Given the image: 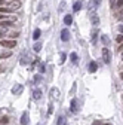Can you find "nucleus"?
<instances>
[{"label": "nucleus", "mask_w": 123, "mask_h": 125, "mask_svg": "<svg viewBox=\"0 0 123 125\" xmlns=\"http://www.w3.org/2000/svg\"><path fill=\"white\" fill-rule=\"evenodd\" d=\"M102 60H104L105 64H110V62H111V54H110L108 48H104L102 49Z\"/></svg>", "instance_id": "obj_1"}, {"label": "nucleus", "mask_w": 123, "mask_h": 125, "mask_svg": "<svg viewBox=\"0 0 123 125\" xmlns=\"http://www.w3.org/2000/svg\"><path fill=\"white\" fill-rule=\"evenodd\" d=\"M0 45H2L3 48H15V46H17V42H15V40H6V39H3L2 42H0Z\"/></svg>", "instance_id": "obj_2"}, {"label": "nucleus", "mask_w": 123, "mask_h": 125, "mask_svg": "<svg viewBox=\"0 0 123 125\" xmlns=\"http://www.w3.org/2000/svg\"><path fill=\"white\" fill-rule=\"evenodd\" d=\"M61 40H62V42H68L70 40V30L68 28H62V30H61Z\"/></svg>", "instance_id": "obj_3"}, {"label": "nucleus", "mask_w": 123, "mask_h": 125, "mask_svg": "<svg viewBox=\"0 0 123 125\" xmlns=\"http://www.w3.org/2000/svg\"><path fill=\"white\" fill-rule=\"evenodd\" d=\"M22 91H24V86L19 85V83H17V85L12 88V94H15V95H17V94H21Z\"/></svg>", "instance_id": "obj_4"}, {"label": "nucleus", "mask_w": 123, "mask_h": 125, "mask_svg": "<svg viewBox=\"0 0 123 125\" xmlns=\"http://www.w3.org/2000/svg\"><path fill=\"white\" fill-rule=\"evenodd\" d=\"M30 122V116H28V112H24L22 116H21V125H28Z\"/></svg>", "instance_id": "obj_5"}, {"label": "nucleus", "mask_w": 123, "mask_h": 125, "mask_svg": "<svg viewBox=\"0 0 123 125\" xmlns=\"http://www.w3.org/2000/svg\"><path fill=\"white\" fill-rule=\"evenodd\" d=\"M77 107H79V103H77V100H76V98H73V100H71V112H73V113H76V112L79 110Z\"/></svg>", "instance_id": "obj_6"}, {"label": "nucleus", "mask_w": 123, "mask_h": 125, "mask_svg": "<svg viewBox=\"0 0 123 125\" xmlns=\"http://www.w3.org/2000/svg\"><path fill=\"white\" fill-rule=\"evenodd\" d=\"M51 98H53V100H58L59 98V91L56 88H52L51 89Z\"/></svg>", "instance_id": "obj_7"}, {"label": "nucleus", "mask_w": 123, "mask_h": 125, "mask_svg": "<svg viewBox=\"0 0 123 125\" xmlns=\"http://www.w3.org/2000/svg\"><path fill=\"white\" fill-rule=\"evenodd\" d=\"M97 69H98V64H97L95 61H90V64H89V72H90V73H95Z\"/></svg>", "instance_id": "obj_8"}, {"label": "nucleus", "mask_w": 123, "mask_h": 125, "mask_svg": "<svg viewBox=\"0 0 123 125\" xmlns=\"http://www.w3.org/2000/svg\"><path fill=\"white\" fill-rule=\"evenodd\" d=\"M33 98L34 100H40L42 98V89H34L33 91Z\"/></svg>", "instance_id": "obj_9"}, {"label": "nucleus", "mask_w": 123, "mask_h": 125, "mask_svg": "<svg viewBox=\"0 0 123 125\" xmlns=\"http://www.w3.org/2000/svg\"><path fill=\"white\" fill-rule=\"evenodd\" d=\"M70 60H71L73 64H77V62H79V55L76 54V52H73V54L70 55Z\"/></svg>", "instance_id": "obj_10"}, {"label": "nucleus", "mask_w": 123, "mask_h": 125, "mask_svg": "<svg viewBox=\"0 0 123 125\" xmlns=\"http://www.w3.org/2000/svg\"><path fill=\"white\" fill-rule=\"evenodd\" d=\"M90 21H92V24H94V25H98V24H99V18L97 17L95 13H92V15H90Z\"/></svg>", "instance_id": "obj_11"}, {"label": "nucleus", "mask_w": 123, "mask_h": 125, "mask_svg": "<svg viewBox=\"0 0 123 125\" xmlns=\"http://www.w3.org/2000/svg\"><path fill=\"white\" fill-rule=\"evenodd\" d=\"M40 36H42V31H40L39 28H36V30H34V33H33V39H34V40H39Z\"/></svg>", "instance_id": "obj_12"}, {"label": "nucleus", "mask_w": 123, "mask_h": 125, "mask_svg": "<svg viewBox=\"0 0 123 125\" xmlns=\"http://www.w3.org/2000/svg\"><path fill=\"white\" fill-rule=\"evenodd\" d=\"M80 9H82V2H76V3L73 5V10H74V12H79Z\"/></svg>", "instance_id": "obj_13"}, {"label": "nucleus", "mask_w": 123, "mask_h": 125, "mask_svg": "<svg viewBox=\"0 0 123 125\" xmlns=\"http://www.w3.org/2000/svg\"><path fill=\"white\" fill-rule=\"evenodd\" d=\"M56 125H67V119L64 116H59L58 121H56Z\"/></svg>", "instance_id": "obj_14"}, {"label": "nucleus", "mask_w": 123, "mask_h": 125, "mask_svg": "<svg viewBox=\"0 0 123 125\" xmlns=\"http://www.w3.org/2000/svg\"><path fill=\"white\" fill-rule=\"evenodd\" d=\"M64 22H65V25H70L73 22V17H71V15H65V17H64Z\"/></svg>", "instance_id": "obj_15"}, {"label": "nucleus", "mask_w": 123, "mask_h": 125, "mask_svg": "<svg viewBox=\"0 0 123 125\" xmlns=\"http://www.w3.org/2000/svg\"><path fill=\"white\" fill-rule=\"evenodd\" d=\"M9 25H12V21H0V27H9Z\"/></svg>", "instance_id": "obj_16"}, {"label": "nucleus", "mask_w": 123, "mask_h": 125, "mask_svg": "<svg viewBox=\"0 0 123 125\" xmlns=\"http://www.w3.org/2000/svg\"><path fill=\"white\" fill-rule=\"evenodd\" d=\"M19 64H21V66H27V64H28V58H27L25 55H24V57L21 58V61H19Z\"/></svg>", "instance_id": "obj_17"}, {"label": "nucleus", "mask_w": 123, "mask_h": 125, "mask_svg": "<svg viewBox=\"0 0 123 125\" xmlns=\"http://www.w3.org/2000/svg\"><path fill=\"white\" fill-rule=\"evenodd\" d=\"M12 12V9H9V8H0V13H10Z\"/></svg>", "instance_id": "obj_18"}, {"label": "nucleus", "mask_w": 123, "mask_h": 125, "mask_svg": "<svg viewBox=\"0 0 123 125\" xmlns=\"http://www.w3.org/2000/svg\"><path fill=\"white\" fill-rule=\"evenodd\" d=\"M97 37H98V33H97V30H94V33H92V43H97Z\"/></svg>", "instance_id": "obj_19"}, {"label": "nucleus", "mask_w": 123, "mask_h": 125, "mask_svg": "<svg viewBox=\"0 0 123 125\" xmlns=\"http://www.w3.org/2000/svg\"><path fill=\"white\" fill-rule=\"evenodd\" d=\"M12 55V52L10 51H8V52H3V54H0V58H9Z\"/></svg>", "instance_id": "obj_20"}, {"label": "nucleus", "mask_w": 123, "mask_h": 125, "mask_svg": "<svg viewBox=\"0 0 123 125\" xmlns=\"http://www.w3.org/2000/svg\"><path fill=\"white\" fill-rule=\"evenodd\" d=\"M33 49H34V51H36V52H39V51H40V49H42V43H39V42H37V43H36V45H34V46H33Z\"/></svg>", "instance_id": "obj_21"}, {"label": "nucleus", "mask_w": 123, "mask_h": 125, "mask_svg": "<svg viewBox=\"0 0 123 125\" xmlns=\"http://www.w3.org/2000/svg\"><path fill=\"white\" fill-rule=\"evenodd\" d=\"M8 122H9V118H8V116L0 118V124H8Z\"/></svg>", "instance_id": "obj_22"}, {"label": "nucleus", "mask_w": 123, "mask_h": 125, "mask_svg": "<svg viewBox=\"0 0 123 125\" xmlns=\"http://www.w3.org/2000/svg\"><path fill=\"white\" fill-rule=\"evenodd\" d=\"M40 81H42V77H40V76H39V74H37V76H36V77H34V82H36V83H39V82H40Z\"/></svg>", "instance_id": "obj_23"}, {"label": "nucleus", "mask_w": 123, "mask_h": 125, "mask_svg": "<svg viewBox=\"0 0 123 125\" xmlns=\"http://www.w3.org/2000/svg\"><path fill=\"white\" fill-rule=\"evenodd\" d=\"M101 40H102V42H104V43H108V37H107V36H105V34H104V36H102V39H101Z\"/></svg>", "instance_id": "obj_24"}, {"label": "nucleus", "mask_w": 123, "mask_h": 125, "mask_svg": "<svg viewBox=\"0 0 123 125\" xmlns=\"http://www.w3.org/2000/svg\"><path fill=\"white\" fill-rule=\"evenodd\" d=\"M52 112H53V106H52V104H49V110H48V115H51Z\"/></svg>", "instance_id": "obj_25"}, {"label": "nucleus", "mask_w": 123, "mask_h": 125, "mask_svg": "<svg viewBox=\"0 0 123 125\" xmlns=\"http://www.w3.org/2000/svg\"><path fill=\"white\" fill-rule=\"evenodd\" d=\"M65 58H67V55H65V54H61V62H64V61H65Z\"/></svg>", "instance_id": "obj_26"}, {"label": "nucleus", "mask_w": 123, "mask_h": 125, "mask_svg": "<svg viewBox=\"0 0 123 125\" xmlns=\"http://www.w3.org/2000/svg\"><path fill=\"white\" fill-rule=\"evenodd\" d=\"M116 40H117V42H123V34H119Z\"/></svg>", "instance_id": "obj_27"}, {"label": "nucleus", "mask_w": 123, "mask_h": 125, "mask_svg": "<svg viewBox=\"0 0 123 125\" xmlns=\"http://www.w3.org/2000/svg\"><path fill=\"white\" fill-rule=\"evenodd\" d=\"M39 70H40V73H43V72H44V64H40V67H39Z\"/></svg>", "instance_id": "obj_28"}, {"label": "nucleus", "mask_w": 123, "mask_h": 125, "mask_svg": "<svg viewBox=\"0 0 123 125\" xmlns=\"http://www.w3.org/2000/svg\"><path fill=\"white\" fill-rule=\"evenodd\" d=\"M110 5H111V8H114V6H116V3H114V0H110Z\"/></svg>", "instance_id": "obj_29"}, {"label": "nucleus", "mask_w": 123, "mask_h": 125, "mask_svg": "<svg viewBox=\"0 0 123 125\" xmlns=\"http://www.w3.org/2000/svg\"><path fill=\"white\" fill-rule=\"evenodd\" d=\"M117 6H123V0H119V2H117Z\"/></svg>", "instance_id": "obj_30"}, {"label": "nucleus", "mask_w": 123, "mask_h": 125, "mask_svg": "<svg viewBox=\"0 0 123 125\" xmlns=\"http://www.w3.org/2000/svg\"><path fill=\"white\" fill-rule=\"evenodd\" d=\"M94 125H101V121H95V122H94Z\"/></svg>", "instance_id": "obj_31"}, {"label": "nucleus", "mask_w": 123, "mask_h": 125, "mask_svg": "<svg viewBox=\"0 0 123 125\" xmlns=\"http://www.w3.org/2000/svg\"><path fill=\"white\" fill-rule=\"evenodd\" d=\"M6 2H5V0H0V6H2V5H5Z\"/></svg>", "instance_id": "obj_32"}, {"label": "nucleus", "mask_w": 123, "mask_h": 125, "mask_svg": "<svg viewBox=\"0 0 123 125\" xmlns=\"http://www.w3.org/2000/svg\"><path fill=\"white\" fill-rule=\"evenodd\" d=\"M94 2H95L97 5H99V3H101V0H94Z\"/></svg>", "instance_id": "obj_33"}, {"label": "nucleus", "mask_w": 123, "mask_h": 125, "mask_svg": "<svg viewBox=\"0 0 123 125\" xmlns=\"http://www.w3.org/2000/svg\"><path fill=\"white\" fill-rule=\"evenodd\" d=\"M3 34H5V33H3V31H2V30H0V37H3Z\"/></svg>", "instance_id": "obj_34"}, {"label": "nucleus", "mask_w": 123, "mask_h": 125, "mask_svg": "<svg viewBox=\"0 0 123 125\" xmlns=\"http://www.w3.org/2000/svg\"><path fill=\"white\" fill-rule=\"evenodd\" d=\"M3 20V13H0V21H2Z\"/></svg>", "instance_id": "obj_35"}, {"label": "nucleus", "mask_w": 123, "mask_h": 125, "mask_svg": "<svg viewBox=\"0 0 123 125\" xmlns=\"http://www.w3.org/2000/svg\"><path fill=\"white\" fill-rule=\"evenodd\" d=\"M120 77H122V79H123V72H122V73H120Z\"/></svg>", "instance_id": "obj_36"}, {"label": "nucleus", "mask_w": 123, "mask_h": 125, "mask_svg": "<svg viewBox=\"0 0 123 125\" xmlns=\"http://www.w3.org/2000/svg\"><path fill=\"white\" fill-rule=\"evenodd\" d=\"M122 61H123V54H122Z\"/></svg>", "instance_id": "obj_37"}, {"label": "nucleus", "mask_w": 123, "mask_h": 125, "mask_svg": "<svg viewBox=\"0 0 123 125\" xmlns=\"http://www.w3.org/2000/svg\"><path fill=\"white\" fill-rule=\"evenodd\" d=\"M2 70H3V69H2V67H0V72H2Z\"/></svg>", "instance_id": "obj_38"}, {"label": "nucleus", "mask_w": 123, "mask_h": 125, "mask_svg": "<svg viewBox=\"0 0 123 125\" xmlns=\"http://www.w3.org/2000/svg\"><path fill=\"white\" fill-rule=\"evenodd\" d=\"M105 125H111V124H105Z\"/></svg>", "instance_id": "obj_39"}, {"label": "nucleus", "mask_w": 123, "mask_h": 125, "mask_svg": "<svg viewBox=\"0 0 123 125\" xmlns=\"http://www.w3.org/2000/svg\"><path fill=\"white\" fill-rule=\"evenodd\" d=\"M37 125H42V124H37Z\"/></svg>", "instance_id": "obj_40"}]
</instances>
